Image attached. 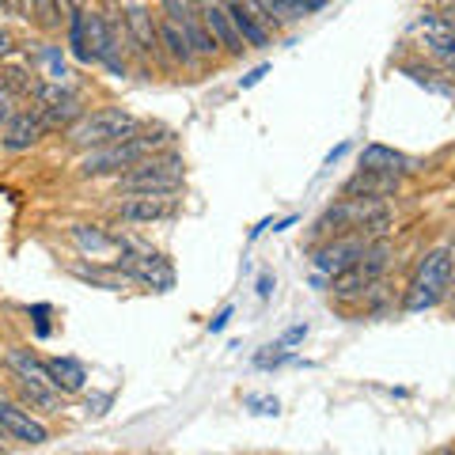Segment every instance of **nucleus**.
<instances>
[{"instance_id":"nucleus-5","label":"nucleus","mask_w":455,"mask_h":455,"mask_svg":"<svg viewBox=\"0 0 455 455\" xmlns=\"http://www.w3.org/2000/svg\"><path fill=\"white\" fill-rule=\"evenodd\" d=\"M118 247H122L118 269L130 281H140V284H148V289H160V292H167L171 284H175V269H171V262L160 259L156 251L137 247L133 239H122V235H118Z\"/></svg>"},{"instance_id":"nucleus-31","label":"nucleus","mask_w":455,"mask_h":455,"mask_svg":"<svg viewBox=\"0 0 455 455\" xmlns=\"http://www.w3.org/2000/svg\"><path fill=\"white\" fill-rule=\"evenodd\" d=\"M228 319H232V307H224V311H220V315H217V319H212V323H209V331H224V326H228Z\"/></svg>"},{"instance_id":"nucleus-29","label":"nucleus","mask_w":455,"mask_h":455,"mask_svg":"<svg viewBox=\"0 0 455 455\" xmlns=\"http://www.w3.org/2000/svg\"><path fill=\"white\" fill-rule=\"evenodd\" d=\"M12 50H16V38H12V31H4V27H0V57H8Z\"/></svg>"},{"instance_id":"nucleus-19","label":"nucleus","mask_w":455,"mask_h":455,"mask_svg":"<svg viewBox=\"0 0 455 455\" xmlns=\"http://www.w3.org/2000/svg\"><path fill=\"white\" fill-rule=\"evenodd\" d=\"M4 364L16 372V379H35V383H46V387H53V383H50V364L38 361L31 349H8Z\"/></svg>"},{"instance_id":"nucleus-26","label":"nucleus","mask_w":455,"mask_h":455,"mask_svg":"<svg viewBox=\"0 0 455 455\" xmlns=\"http://www.w3.org/2000/svg\"><path fill=\"white\" fill-rule=\"evenodd\" d=\"M65 16V0H35V23L42 31H57Z\"/></svg>"},{"instance_id":"nucleus-6","label":"nucleus","mask_w":455,"mask_h":455,"mask_svg":"<svg viewBox=\"0 0 455 455\" xmlns=\"http://www.w3.org/2000/svg\"><path fill=\"white\" fill-rule=\"evenodd\" d=\"M368 247H372L368 235H334L331 243H323L315 254H311V262H315L319 274L338 277V274H346L349 266H357L368 254Z\"/></svg>"},{"instance_id":"nucleus-28","label":"nucleus","mask_w":455,"mask_h":455,"mask_svg":"<svg viewBox=\"0 0 455 455\" xmlns=\"http://www.w3.org/2000/svg\"><path fill=\"white\" fill-rule=\"evenodd\" d=\"M4 12L20 20H35V0H4Z\"/></svg>"},{"instance_id":"nucleus-15","label":"nucleus","mask_w":455,"mask_h":455,"mask_svg":"<svg viewBox=\"0 0 455 455\" xmlns=\"http://www.w3.org/2000/svg\"><path fill=\"white\" fill-rule=\"evenodd\" d=\"M398 175H379V171H361L353 175L346 187H341V197H372V202H383V197L398 194Z\"/></svg>"},{"instance_id":"nucleus-13","label":"nucleus","mask_w":455,"mask_h":455,"mask_svg":"<svg viewBox=\"0 0 455 455\" xmlns=\"http://www.w3.org/2000/svg\"><path fill=\"white\" fill-rule=\"evenodd\" d=\"M125 31H130L133 46L140 53H156V50H160V23L152 20V12L140 4V0H130V4H125Z\"/></svg>"},{"instance_id":"nucleus-33","label":"nucleus","mask_w":455,"mask_h":455,"mask_svg":"<svg viewBox=\"0 0 455 455\" xmlns=\"http://www.w3.org/2000/svg\"><path fill=\"white\" fill-rule=\"evenodd\" d=\"M300 338H304V326H292V331L284 334V341H300Z\"/></svg>"},{"instance_id":"nucleus-14","label":"nucleus","mask_w":455,"mask_h":455,"mask_svg":"<svg viewBox=\"0 0 455 455\" xmlns=\"http://www.w3.org/2000/svg\"><path fill=\"white\" fill-rule=\"evenodd\" d=\"M179 212L175 202L167 197H130V202L118 205V220L125 224H156V220H171Z\"/></svg>"},{"instance_id":"nucleus-10","label":"nucleus","mask_w":455,"mask_h":455,"mask_svg":"<svg viewBox=\"0 0 455 455\" xmlns=\"http://www.w3.org/2000/svg\"><path fill=\"white\" fill-rule=\"evenodd\" d=\"M84 31H88V50H92V61H103L110 73L125 76V61L118 57V46H114V31L103 12H84Z\"/></svg>"},{"instance_id":"nucleus-9","label":"nucleus","mask_w":455,"mask_h":455,"mask_svg":"<svg viewBox=\"0 0 455 455\" xmlns=\"http://www.w3.org/2000/svg\"><path fill=\"white\" fill-rule=\"evenodd\" d=\"M194 4V12L202 16V23L209 27V35L217 38V46H224L228 53H243V50H251L247 42H243V35L235 31V23H232V16H228V0H190Z\"/></svg>"},{"instance_id":"nucleus-22","label":"nucleus","mask_w":455,"mask_h":455,"mask_svg":"<svg viewBox=\"0 0 455 455\" xmlns=\"http://www.w3.org/2000/svg\"><path fill=\"white\" fill-rule=\"evenodd\" d=\"M160 46L171 53V61H179V65H194L197 61L194 50H190V42H187V35H182V27L171 23V20L160 23Z\"/></svg>"},{"instance_id":"nucleus-27","label":"nucleus","mask_w":455,"mask_h":455,"mask_svg":"<svg viewBox=\"0 0 455 455\" xmlns=\"http://www.w3.org/2000/svg\"><path fill=\"white\" fill-rule=\"evenodd\" d=\"M16 99H20V92L0 76V125H8L12 118H16Z\"/></svg>"},{"instance_id":"nucleus-17","label":"nucleus","mask_w":455,"mask_h":455,"mask_svg":"<svg viewBox=\"0 0 455 455\" xmlns=\"http://www.w3.org/2000/svg\"><path fill=\"white\" fill-rule=\"evenodd\" d=\"M46 364H50V383H53L57 395H76V391H84L88 372H84L80 361H73V357H53Z\"/></svg>"},{"instance_id":"nucleus-16","label":"nucleus","mask_w":455,"mask_h":455,"mask_svg":"<svg viewBox=\"0 0 455 455\" xmlns=\"http://www.w3.org/2000/svg\"><path fill=\"white\" fill-rule=\"evenodd\" d=\"M361 171H379V175H410V171H418V160H410V156L395 152L387 145H368L361 152Z\"/></svg>"},{"instance_id":"nucleus-7","label":"nucleus","mask_w":455,"mask_h":455,"mask_svg":"<svg viewBox=\"0 0 455 455\" xmlns=\"http://www.w3.org/2000/svg\"><path fill=\"white\" fill-rule=\"evenodd\" d=\"M383 266H387V247H383V243H372L357 266H349L346 274H338V277L331 281L334 296L349 300V296H357V292H364V289H372V284L379 281V274H383Z\"/></svg>"},{"instance_id":"nucleus-3","label":"nucleus","mask_w":455,"mask_h":455,"mask_svg":"<svg viewBox=\"0 0 455 455\" xmlns=\"http://www.w3.org/2000/svg\"><path fill=\"white\" fill-rule=\"evenodd\" d=\"M455 277V243L433 247L414 269V281L406 289V311H429L448 296Z\"/></svg>"},{"instance_id":"nucleus-23","label":"nucleus","mask_w":455,"mask_h":455,"mask_svg":"<svg viewBox=\"0 0 455 455\" xmlns=\"http://www.w3.org/2000/svg\"><path fill=\"white\" fill-rule=\"evenodd\" d=\"M73 239H76V247L88 251V254H110V251H118V235L99 232V228H92V224H76L73 228Z\"/></svg>"},{"instance_id":"nucleus-12","label":"nucleus","mask_w":455,"mask_h":455,"mask_svg":"<svg viewBox=\"0 0 455 455\" xmlns=\"http://www.w3.org/2000/svg\"><path fill=\"white\" fill-rule=\"evenodd\" d=\"M42 133H46V122L38 118V110H20L16 118L4 125V137H0V145H4L8 152H27V148L38 145Z\"/></svg>"},{"instance_id":"nucleus-2","label":"nucleus","mask_w":455,"mask_h":455,"mask_svg":"<svg viewBox=\"0 0 455 455\" xmlns=\"http://www.w3.org/2000/svg\"><path fill=\"white\" fill-rule=\"evenodd\" d=\"M182 175H187V167L175 152H156L133 164L130 171H122L118 190L130 197H171L182 190Z\"/></svg>"},{"instance_id":"nucleus-18","label":"nucleus","mask_w":455,"mask_h":455,"mask_svg":"<svg viewBox=\"0 0 455 455\" xmlns=\"http://www.w3.org/2000/svg\"><path fill=\"white\" fill-rule=\"evenodd\" d=\"M228 16H232L235 31L243 35V42H247L251 50H266V46H269V31L243 8V0H228Z\"/></svg>"},{"instance_id":"nucleus-8","label":"nucleus","mask_w":455,"mask_h":455,"mask_svg":"<svg viewBox=\"0 0 455 455\" xmlns=\"http://www.w3.org/2000/svg\"><path fill=\"white\" fill-rule=\"evenodd\" d=\"M418 35L425 38V50H429L433 61L444 68L448 76H455V31L448 27V20L440 16V12H421L414 20Z\"/></svg>"},{"instance_id":"nucleus-20","label":"nucleus","mask_w":455,"mask_h":455,"mask_svg":"<svg viewBox=\"0 0 455 455\" xmlns=\"http://www.w3.org/2000/svg\"><path fill=\"white\" fill-rule=\"evenodd\" d=\"M16 391H20V403L38 410V414H57V406H61V395L46 383H35V379H16Z\"/></svg>"},{"instance_id":"nucleus-1","label":"nucleus","mask_w":455,"mask_h":455,"mask_svg":"<svg viewBox=\"0 0 455 455\" xmlns=\"http://www.w3.org/2000/svg\"><path fill=\"white\" fill-rule=\"evenodd\" d=\"M167 133L164 130H137L130 137H122V140H114V145L107 148H92L88 156L80 160V175L84 179H103V175H122V171H130L133 164H140L145 156H156V152H164L167 148Z\"/></svg>"},{"instance_id":"nucleus-24","label":"nucleus","mask_w":455,"mask_h":455,"mask_svg":"<svg viewBox=\"0 0 455 455\" xmlns=\"http://www.w3.org/2000/svg\"><path fill=\"white\" fill-rule=\"evenodd\" d=\"M403 73L414 80V84H421V88H429V92H436V95H448V99H455V88L451 84H444L440 80V73H433V68H421V65H403Z\"/></svg>"},{"instance_id":"nucleus-34","label":"nucleus","mask_w":455,"mask_h":455,"mask_svg":"<svg viewBox=\"0 0 455 455\" xmlns=\"http://www.w3.org/2000/svg\"><path fill=\"white\" fill-rule=\"evenodd\" d=\"M451 311H455V292H451Z\"/></svg>"},{"instance_id":"nucleus-30","label":"nucleus","mask_w":455,"mask_h":455,"mask_svg":"<svg viewBox=\"0 0 455 455\" xmlns=\"http://www.w3.org/2000/svg\"><path fill=\"white\" fill-rule=\"evenodd\" d=\"M266 73H269V68H266V65H259V68H254L251 76H243V80H239V88H254V84H259Z\"/></svg>"},{"instance_id":"nucleus-32","label":"nucleus","mask_w":455,"mask_h":455,"mask_svg":"<svg viewBox=\"0 0 455 455\" xmlns=\"http://www.w3.org/2000/svg\"><path fill=\"white\" fill-rule=\"evenodd\" d=\"M269 292H274V281L262 277V281H259V296H269Z\"/></svg>"},{"instance_id":"nucleus-35","label":"nucleus","mask_w":455,"mask_h":455,"mask_svg":"<svg viewBox=\"0 0 455 455\" xmlns=\"http://www.w3.org/2000/svg\"><path fill=\"white\" fill-rule=\"evenodd\" d=\"M0 8H4V0H0Z\"/></svg>"},{"instance_id":"nucleus-11","label":"nucleus","mask_w":455,"mask_h":455,"mask_svg":"<svg viewBox=\"0 0 455 455\" xmlns=\"http://www.w3.org/2000/svg\"><path fill=\"white\" fill-rule=\"evenodd\" d=\"M0 433L20 440V444H46L50 440L46 425H42L38 418H31V410L8 403V398H0Z\"/></svg>"},{"instance_id":"nucleus-21","label":"nucleus","mask_w":455,"mask_h":455,"mask_svg":"<svg viewBox=\"0 0 455 455\" xmlns=\"http://www.w3.org/2000/svg\"><path fill=\"white\" fill-rule=\"evenodd\" d=\"M182 27V35H187V42H190V50H194V57H217V38L209 35V27L202 23V16L194 12V4H190V12H187V20L179 23Z\"/></svg>"},{"instance_id":"nucleus-25","label":"nucleus","mask_w":455,"mask_h":455,"mask_svg":"<svg viewBox=\"0 0 455 455\" xmlns=\"http://www.w3.org/2000/svg\"><path fill=\"white\" fill-rule=\"evenodd\" d=\"M68 42H73V57L84 65H92V50H88V31H84V12L68 16Z\"/></svg>"},{"instance_id":"nucleus-4","label":"nucleus","mask_w":455,"mask_h":455,"mask_svg":"<svg viewBox=\"0 0 455 455\" xmlns=\"http://www.w3.org/2000/svg\"><path fill=\"white\" fill-rule=\"evenodd\" d=\"M140 130V122L133 118L130 110L122 107H103V110H92L68 130V145L80 148V152H92V148H107L114 140L130 137Z\"/></svg>"}]
</instances>
